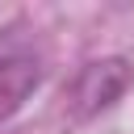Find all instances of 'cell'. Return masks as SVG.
Listing matches in <instances>:
<instances>
[{
	"label": "cell",
	"instance_id": "obj_2",
	"mask_svg": "<svg viewBox=\"0 0 134 134\" xmlns=\"http://www.w3.org/2000/svg\"><path fill=\"white\" fill-rule=\"evenodd\" d=\"M134 84V67L121 54L109 59H92L80 67V75L71 80V113L75 117H96L109 105H117L126 96V88Z\"/></svg>",
	"mask_w": 134,
	"mask_h": 134
},
{
	"label": "cell",
	"instance_id": "obj_1",
	"mask_svg": "<svg viewBox=\"0 0 134 134\" xmlns=\"http://www.w3.org/2000/svg\"><path fill=\"white\" fill-rule=\"evenodd\" d=\"M42 80H46V59L38 42L21 29L0 34V121L17 117L25 100L42 88Z\"/></svg>",
	"mask_w": 134,
	"mask_h": 134
}]
</instances>
